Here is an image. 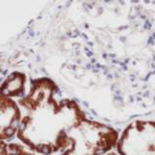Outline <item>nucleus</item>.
<instances>
[{
  "label": "nucleus",
  "instance_id": "f257e3e1",
  "mask_svg": "<svg viewBox=\"0 0 155 155\" xmlns=\"http://www.w3.org/2000/svg\"><path fill=\"white\" fill-rule=\"evenodd\" d=\"M19 105L18 138L29 150L42 155L60 153L68 144L70 130L85 117L76 102L55 98V86L48 80L34 82Z\"/></svg>",
  "mask_w": 155,
  "mask_h": 155
},
{
  "label": "nucleus",
  "instance_id": "f03ea898",
  "mask_svg": "<svg viewBox=\"0 0 155 155\" xmlns=\"http://www.w3.org/2000/svg\"><path fill=\"white\" fill-rule=\"evenodd\" d=\"M117 140L114 129L84 117L70 130L67 147L58 155H104L116 147Z\"/></svg>",
  "mask_w": 155,
  "mask_h": 155
},
{
  "label": "nucleus",
  "instance_id": "7ed1b4c3",
  "mask_svg": "<svg viewBox=\"0 0 155 155\" xmlns=\"http://www.w3.org/2000/svg\"><path fill=\"white\" fill-rule=\"evenodd\" d=\"M117 155H155V121L135 120L118 137Z\"/></svg>",
  "mask_w": 155,
  "mask_h": 155
},
{
  "label": "nucleus",
  "instance_id": "20e7f679",
  "mask_svg": "<svg viewBox=\"0 0 155 155\" xmlns=\"http://www.w3.org/2000/svg\"><path fill=\"white\" fill-rule=\"evenodd\" d=\"M21 109L8 96L0 94V140L16 135L21 122Z\"/></svg>",
  "mask_w": 155,
  "mask_h": 155
},
{
  "label": "nucleus",
  "instance_id": "39448f33",
  "mask_svg": "<svg viewBox=\"0 0 155 155\" xmlns=\"http://www.w3.org/2000/svg\"><path fill=\"white\" fill-rule=\"evenodd\" d=\"M24 85V78L21 74H14L4 82L0 88V94L11 97L18 96L22 93Z\"/></svg>",
  "mask_w": 155,
  "mask_h": 155
},
{
  "label": "nucleus",
  "instance_id": "423d86ee",
  "mask_svg": "<svg viewBox=\"0 0 155 155\" xmlns=\"http://www.w3.org/2000/svg\"><path fill=\"white\" fill-rule=\"evenodd\" d=\"M8 155H42L35 152H32L31 150L24 147L22 144L12 143L8 145Z\"/></svg>",
  "mask_w": 155,
  "mask_h": 155
},
{
  "label": "nucleus",
  "instance_id": "0eeeda50",
  "mask_svg": "<svg viewBox=\"0 0 155 155\" xmlns=\"http://www.w3.org/2000/svg\"><path fill=\"white\" fill-rule=\"evenodd\" d=\"M0 155H8V145L0 140Z\"/></svg>",
  "mask_w": 155,
  "mask_h": 155
},
{
  "label": "nucleus",
  "instance_id": "6e6552de",
  "mask_svg": "<svg viewBox=\"0 0 155 155\" xmlns=\"http://www.w3.org/2000/svg\"><path fill=\"white\" fill-rule=\"evenodd\" d=\"M104 155H117L116 153H114V152H108V153H106V154H104Z\"/></svg>",
  "mask_w": 155,
  "mask_h": 155
}]
</instances>
